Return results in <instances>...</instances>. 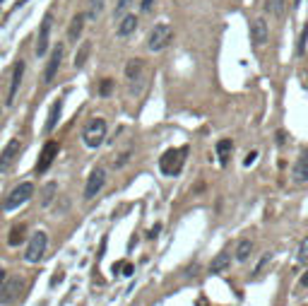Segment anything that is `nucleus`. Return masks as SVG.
<instances>
[{"mask_svg":"<svg viewBox=\"0 0 308 306\" xmlns=\"http://www.w3.org/2000/svg\"><path fill=\"white\" fill-rule=\"evenodd\" d=\"M84 19H87V14H75V17H72L70 29H67V39H70V41L77 43V39H80V34H82V29H84Z\"/></svg>","mask_w":308,"mask_h":306,"instance_id":"nucleus-17","label":"nucleus"},{"mask_svg":"<svg viewBox=\"0 0 308 306\" xmlns=\"http://www.w3.org/2000/svg\"><path fill=\"white\" fill-rule=\"evenodd\" d=\"M104 183H106V174H104V169H94L92 174H89V179H87V186H84V200L96 198V195L101 193Z\"/></svg>","mask_w":308,"mask_h":306,"instance_id":"nucleus-10","label":"nucleus"},{"mask_svg":"<svg viewBox=\"0 0 308 306\" xmlns=\"http://www.w3.org/2000/svg\"><path fill=\"white\" fill-rule=\"evenodd\" d=\"M229 263H231V256L222 251V253H217L215 261L210 263V273H212V275H219V273H224V270L229 268Z\"/></svg>","mask_w":308,"mask_h":306,"instance_id":"nucleus-18","label":"nucleus"},{"mask_svg":"<svg viewBox=\"0 0 308 306\" xmlns=\"http://www.w3.org/2000/svg\"><path fill=\"white\" fill-rule=\"evenodd\" d=\"M111 87H113V80H104V82H101V89H99V92H101V94H104V97H106L108 92H111Z\"/></svg>","mask_w":308,"mask_h":306,"instance_id":"nucleus-31","label":"nucleus"},{"mask_svg":"<svg viewBox=\"0 0 308 306\" xmlns=\"http://www.w3.org/2000/svg\"><path fill=\"white\" fill-rule=\"evenodd\" d=\"M46 246H48V237H46V232H36V234H31L29 246H27V253H24V261H27V263H39L41 258H43V253H46Z\"/></svg>","mask_w":308,"mask_h":306,"instance_id":"nucleus-5","label":"nucleus"},{"mask_svg":"<svg viewBox=\"0 0 308 306\" xmlns=\"http://www.w3.org/2000/svg\"><path fill=\"white\" fill-rule=\"evenodd\" d=\"M251 253H253V241H248V239L239 241V246H236V261H239V263H246V261L251 258Z\"/></svg>","mask_w":308,"mask_h":306,"instance_id":"nucleus-22","label":"nucleus"},{"mask_svg":"<svg viewBox=\"0 0 308 306\" xmlns=\"http://www.w3.org/2000/svg\"><path fill=\"white\" fill-rule=\"evenodd\" d=\"M231 150H234V142H231V140H219V142H217V154H219V162H222V164H227Z\"/></svg>","mask_w":308,"mask_h":306,"instance_id":"nucleus-23","label":"nucleus"},{"mask_svg":"<svg viewBox=\"0 0 308 306\" xmlns=\"http://www.w3.org/2000/svg\"><path fill=\"white\" fill-rule=\"evenodd\" d=\"M186 154L188 147H174V150H166L159 157V169L164 176H178L181 169L186 164Z\"/></svg>","mask_w":308,"mask_h":306,"instance_id":"nucleus-1","label":"nucleus"},{"mask_svg":"<svg viewBox=\"0 0 308 306\" xmlns=\"http://www.w3.org/2000/svg\"><path fill=\"white\" fill-rule=\"evenodd\" d=\"M125 80L130 82V92L135 89V84H145V63L140 58H130L125 65Z\"/></svg>","mask_w":308,"mask_h":306,"instance_id":"nucleus-9","label":"nucleus"},{"mask_svg":"<svg viewBox=\"0 0 308 306\" xmlns=\"http://www.w3.org/2000/svg\"><path fill=\"white\" fill-rule=\"evenodd\" d=\"M82 138H84L87 147H99L104 142V138H106V121L104 118H92L87 123V128H84Z\"/></svg>","mask_w":308,"mask_h":306,"instance_id":"nucleus-4","label":"nucleus"},{"mask_svg":"<svg viewBox=\"0 0 308 306\" xmlns=\"http://www.w3.org/2000/svg\"><path fill=\"white\" fill-rule=\"evenodd\" d=\"M55 191H58V186H55V181L46 183V186H43V191H41V205H51V200H53Z\"/></svg>","mask_w":308,"mask_h":306,"instance_id":"nucleus-24","label":"nucleus"},{"mask_svg":"<svg viewBox=\"0 0 308 306\" xmlns=\"http://www.w3.org/2000/svg\"><path fill=\"white\" fill-rule=\"evenodd\" d=\"M24 239H27V227H24V224H17V227H12V229H10L7 244H10V246H19Z\"/></svg>","mask_w":308,"mask_h":306,"instance_id":"nucleus-21","label":"nucleus"},{"mask_svg":"<svg viewBox=\"0 0 308 306\" xmlns=\"http://www.w3.org/2000/svg\"><path fill=\"white\" fill-rule=\"evenodd\" d=\"M121 270V275H133V265L130 263H113V273H118Z\"/></svg>","mask_w":308,"mask_h":306,"instance_id":"nucleus-29","label":"nucleus"},{"mask_svg":"<svg viewBox=\"0 0 308 306\" xmlns=\"http://www.w3.org/2000/svg\"><path fill=\"white\" fill-rule=\"evenodd\" d=\"M255 157H258V154H255V152H251V154H248V157H246V164H253V162H255Z\"/></svg>","mask_w":308,"mask_h":306,"instance_id":"nucleus-35","label":"nucleus"},{"mask_svg":"<svg viewBox=\"0 0 308 306\" xmlns=\"http://www.w3.org/2000/svg\"><path fill=\"white\" fill-rule=\"evenodd\" d=\"M299 263L304 265L308 263V237L301 241V246H299Z\"/></svg>","mask_w":308,"mask_h":306,"instance_id":"nucleus-28","label":"nucleus"},{"mask_svg":"<svg viewBox=\"0 0 308 306\" xmlns=\"http://www.w3.org/2000/svg\"><path fill=\"white\" fill-rule=\"evenodd\" d=\"M135 29H137V17L135 14H125L118 19V27H116V34L121 36V39H128L130 34H135Z\"/></svg>","mask_w":308,"mask_h":306,"instance_id":"nucleus-15","label":"nucleus"},{"mask_svg":"<svg viewBox=\"0 0 308 306\" xmlns=\"http://www.w3.org/2000/svg\"><path fill=\"white\" fill-rule=\"evenodd\" d=\"M268 39H270L268 22L263 17H255L251 22V41H253V46H263V43H268Z\"/></svg>","mask_w":308,"mask_h":306,"instance_id":"nucleus-12","label":"nucleus"},{"mask_svg":"<svg viewBox=\"0 0 308 306\" xmlns=\"http://www.w3.org/2000/svg\"><path fill=\"white\" fill-rule=\"evenodd\" d=\"M22 77H24V60L19 58L17 63H14L12 68V77H10V89H7V104H14V97H17V89H19V84H22Z\"/></svg>","mask_w":308,"mask_h":306,"instance_id":"nucleus-14","label":"nucleus"},{"mask_svg":"<svg viewBox=\"0 0 308 306\" xmlns=\"http://www.w3.org/2000/svg\"><path fill=\"white\" fill-rule=\"evenodd\" d=\"M63 53H65V46L63 43H58L53 48V53L48 58V63H46V70H43V82L51 84L53 82V77L58 75V70H60V63H63Z\"/></svg>","mask_w":308,"mask_h":306,"instance_id":"nucleus-8","label":"nucleus"},{"mask_svg":"<svg viewBox=\"0 0 308 306\" xmlns=\"http://www.w3.org/2000/svg\"><path fill=\"white\" fill-rule=\"evenodd\" d=\"M19 138H12L7 145H5V150L0 152V174H7L10 169H12L14 159L19 157Z\"/></svg>","mask_w":308,"mask_h":306,"instance_id":"nucleus-7","label":"nucleus"},{"mask_svg":"<svg viewBox=\"0 0 308 306\" xmlns=\"http://www.w3.org/2000/svg\"><path fill=\"white\" fill-rule=\"evenodd\" d=\"M284 5H287V0H268V10L275 17H282L284 14Z\"/></svg>","mask_w":308,"mask_h":306,"instance_id":"nucleus-27","label":"nucleus"},{"mask_svg":"<svg viewBox=\"0 0 308 306\" xmlns=\"http://www.w3.org/2000/svg\"><path fill=\"white\" fill-rule=\"evenodd\" d=\"M89 51H92V43H89V41H82L80 48H77V53H75V60H72L75 70L84 68V63H87V58H89Z\"/></svg>","mask_w":308,"mask_h":306,"instance_id":"nucleus-20","label":"nucleus"},{"mask_svg":"<svg viewBox=\"0 0 308 306\" xmlns=\"http://www.w3.org/2000/svg\"><path fill=\"white\" fill-rule=\"evenodd\" d=\"M133 5H135V0H118V2H116V10H113V17H116V19L125 17L128 10H130Z\"/></svg>","mask_w":308,"mask_h":306,"instance_id":"nucleus-26","label":"nucleus"},{"mask_svg":"<svg viewBox=\"0 0 308 306\" xmlns=\"http://www.w3.org/2000/svg\"><path fill=\"white\" fill-rule=\"evenodd\" d=\"M60 113H63V99L53 101V106H51V111H48V118H46V125H43V130H46V133H51L55 125H58V121H60Z\"/></svg>","mask_w":308,"mask_h":306,"instance_id":"nucleus-16","label":"nucleus"},{"mask_svg":"<svg viewBox=\"0 0 308 306\" xmlns=\"http://www.w3.org/2000/svg\"><path fill=\"white\" fill-rule=\"evenodd\" d=\"M294 2H296V7H299V2H301V0H294Z\"/></svg>","mask_w":308,"mask_h":306,"instance_id":"nucleus-36","label":"nucleus"},{"mask_svg":"<svg viewBox=\"0 0 308 306\" xmlns=\"http://www.w3.org/2000/svg\"><path fill=\"white\" fill-rule=\"evenodd\" d=\"M51 24H53V19H51V14H46L43 17V22H41V29H39V36H36V56H46V51H48V36H51Z\"/></svg>","mask_w":308,"mask_h":306,"instance_id":"nucleus-13","label":"nucleus"},{"mask_svg":"<svg viewBox=\"0 0 308 306\" xmlns=\"http://www.w3.org/2000/svg\"><path fill=\"white\" fill-rule=\"evenodd\" d=\"M55 157H58V142L48 140V142L43 145L41 154H39V162H36V174H43V171H48V169H51V164L55 162Z\"/></svg>","mask_w":308,"mask_h":306,"instance_id":"nucleus-11","label":"nucleus"},{"mask_svg":"<svg viewBox=\"0 0 308 306\" xmlns=\"http://www.w3.org/2000/svg\"><path fill=\"white\" fill-rule=\"evenodd\" d=\"M299 285H301V287H308V270L304 273V278L299 280Z\"/></svg>","mask_w":308,"mask_h":306,"instance_id":"nucleus-34","label":"nucleus"},{"mask_svg":"<svg viewBox=\"0 0 308 306\" xmlns=\"http://www.w3.org/2000/svg\"><path fill=\"white\" fill-rule=\"evenodd\" d=\"M101 10H104V0H89V7H87V19H96L99 14H101Z\"/></svg>","mask_w":308,"mask_h":306,"instance_id":"nucleus-25","label":"nucleus"},{"mask_svg":"<svg viewBox=\"0 0 308 306\" xmlns=\"http://www.w3.org/2000/svg\"><path fill=\"white\" fill-rule=\"evenodd\" d=\"M5 280H7V273H5V268L0 265V290H2V285H5Z\"/></svg>","mask_w":308,"mask_h":306,"instance_id":"nucleus-33","label":"nucleus"},{"mask_svg":"<svg viewBox=\"0 0 308 306\" xmlns=\"http://www.w3.org/2000/svg\"><path fill=\"white\" fill-rule=\"evenodd\" d=\"M140 7H142V12H149V10L154 7V0H142V5H140Z\"/></svg>","mask_w":308,"mask_h":306,"instance_id":"nucleus-32","label":"nucleus"},{"mask_svg":"<svg viewBox=\"0 0 308 306\" xmlns=\"http://www.w3.org/2000/svg\"><path fill=\"white\" fill-rule=\"evenodd\" d=\"M171 39H174V29H171V24L161 22V24H157V27L149 31L147 48L149 51H164V48L171 43Z\"/></svg>","mask_w":308,"mask_h":306,"instance_id":"nucleus-2","label":"nucleus"},{"mask_svg":"<svg viewBox=\"0 0 308 306\" xmlns=\"http://www.w3.org/2000/svg\"><path fill=\"white\" fill-rule=\"evenodd\" d=\"M34 195V186L29 181H24V183H19V186H14L12 191H10V195L2 200V210L5 212H10V210H17L19 205H24L29 198Z\"/></svg>","mask_w":308,"mask_h":306,"instance_id":"nucleus-3","label":"nucleus"},{"mask_svg":"<svg viewBox=\"0 0 308 306\" xmlns=\"http://www.w3.org/2000/svg\"><path fill=\"white\" fill-rule=\"evenodd\" d=\"M306 39H308V24L304 27V34H301V39H299V46H296V51H299V53H304V48H306Z\"/></svg>","mask_w":308,"mask_h":306,"instance_id":"nucleus-30","label":"nucleus"},{"mask_svg":"<svg viewBox=\"0 0 308 306\" xmlns=\"http://www.w3.org/2000/svg\"><path fill=\"white\" fill-rule=\"evenodd\" d=\"M24 290V280L22 278H7L5 280V285H2V290H0V306H12L17 299H19V294Z\"/></svg>","mask_w":308,"mask_h":306,"instance_id":"nucleus-6","label":"nucleus"},{"mask_svg":"<svg viewBox=\"0 0 308 306\" xmlns=\"http://www.w3.org/2000/svg\"><path fill=\"white\" fill-rule=\"evenodd\" d=\"M294 179H296V181H308V150L301 154V157H299V162H296Z\"/></svg>","mask_w":308,"mask_h":306,"instance_id":"nucleus-19","label":"nucleus"}]
</instances>
